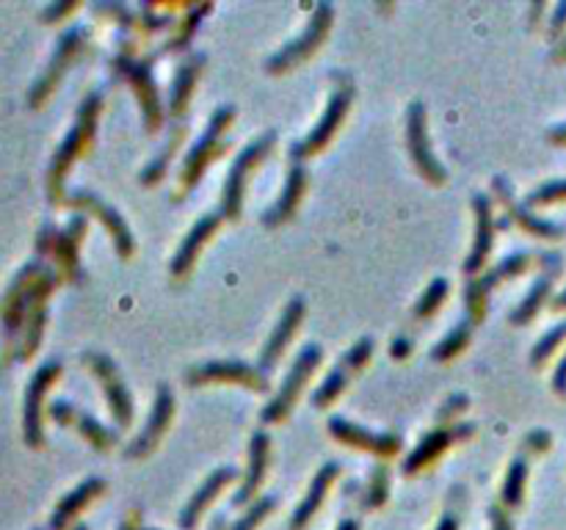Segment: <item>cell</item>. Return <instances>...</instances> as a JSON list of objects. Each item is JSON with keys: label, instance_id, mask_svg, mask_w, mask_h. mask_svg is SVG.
Wrapping results in <instances>:
<instances>
[{"label": "cell", "instance_id": "6da1fadb", "mask_svg": "<svg viewBox=\"0 0 566 530\" xmlns=\"http://www.w3.org/2000/svg\"><path fill=\"white\" fill-rule=\"evenodd\" d=\"M100 108H103V97L97 95V92L95 95L86 97L81 106V111H77L75 128L70 130V136L64 138V144H61L59 153H56L53 166H50V196H53V202H61V196H64L61 194V189H64L67 171H70V166L75 164L83 153H86V147H89L92 138H95Z\"/></svg>", "mask_w": 566, "mask_h": 530}, {"label": "cell", "instance_id": "7a4b0ae2", "mask_svg": "<svg viewBox=\"0 0 566 530\" xmlns=\"http://www.w3.org/2000/svg\"><path fill=\"white\" fill-rule=\"evenodd\" d=\"M274 144H277V133L268 130L266 136L254 138V142L249 144L241 155H238L236 164H232V169H230V177H227L225 194H221V216L225 218L241 216L243 194H246V183H249V171L268 158V153L274 149Z\"/></svg>", "mask_w": 566, "mask_h": 530}, {"label": "cell", "instance_id": "3957f363", "mask_svg": "<svg viewBox=\"0 0 566 530\" xmlns=\"http://www.w3.org/2000/svg\"><path fill=\"white\" fill-rule=\"evenodd\" d=\"M232 119H236V108L232 106L216 108V113H213L210 124H207V130H205V136L196 142V147L191 149V155L185 158V166H183L185 191H191L194 185H200L202 174H205V169L210 166V160L219 155V149L227 147L225 130L230 128Z\"/></svg>", "mask_w": 566, "mask_h": 530}, {"label": "cell", "instance_id": "277c9868", "mask_svg": "<svg viewBox=\"0 0 566 530\" xmlns=\"http://www.w3.org/2000/svg\"><path fill=\"white\" fill-rule=\"evenodd\" d=\"M332 17H335V9H332L329 3H321V7H315L313 20L308 23L304 34H301L299 39L288 41V45H285L277 56H272L266 64V70L272 72V75H279V72L293 70L299 61H304L308 56H313L315 50H318L321 41H324V36L329 34Z\"/></svg>", "mask_w": 566, "mask_h": 530}, {"label": "cell", "instance_id": "5b68a950", "mask_svg": "<svg viewBox=\"0 0 566 530\" xmlns=\"http://www.w3.org/2000/svg\"><path fill=\"white\" fill-rule=\"evenodd\" d=\"M321 346H315V342H310V346L301 348V353L296 357L293 368H290V376H285V384L282 389H279V395L274 398L272 403H268L263 412H260V418H263V423H279V420H285L290 414V409H293L296 398H299L301 387L310 382V376H313L315 368L321 365Z\"/></svg>", "mask_w": 566, "mask_h": 530}, {"label": "cell", "instance_id": "8992f818", "mask_svg": "<svg viewBox=\"0 0 566 530\" xmlns=\"http://www.w3.org/2000/svg\"><path fill=\"white\" fill-rule=\"evenodd\" d=\"M531 254L517 252L511 257H506L503 263H497L492 272H486L484 277L472 279L465 290V301H467V321L470 324H478V321L486 318V306H490V293L495 290V285H501L503 279H511L517 274L528 272L531 265Z\"/></svg>", "mask_w": 566, "mask_h": 530}, {"label": "cell", "instance_id": "52a82bcc", "mask_svg": "<svg viewBox=\"0 0 566 530\" xmlns=\"http://www.w3.org/2000/svg\"><path fill=\"white\" fill-rule=\"evenodd\" d=\"M407 147L409 155H412V164L418 166L420 174L429 180V183L439 185L445 183V169L437 158H434V149H431L429 142V130H425V108L423 103H412L409 106V117H407Z\"/></svg>", "mask_w": 566, "mask_h": 530}, {"label": "cell", "instance_id": "ba28073f", "mask_svg": "<svg viewBox=\"0 0 566 530\" xmlns=\"http://www.w3.org/2000/svg\"><path fill=\"white\" fill-rule=\"evenodd\" d=\"M351 100H354V88L351 86L337 88L335 95L329 97V106H326L324 117H321V122L315 124L313 133H310L308 138H301L299 144H293V149H290L293 160L310 158V155L321 153V149L332 142V136H335V130L340 128V122H342V117H346Z\"/></svg>", "mask_w": 566, "mask_h": 530}, {"label": "cell", "instance_id": "9c48e42d", "mask_svg": "<svg viewBox=\"0 0 566 530\" xmlns=\"http://www.w3.org/2000/svg\"><path fill=\"white\" fill-rule=\"evenodd\" d=\"M83 362H86V365L95 371V376L100 378L103 389H106L108 407H111L117 423L128 425L130 420H133V401H130V389L124 387L122 376H119V371H117V365H113L111 357L89 351V353H83Z\"/></svg>", "mask_w": 566, "mask_h": 530}, {"label": "cell", "instance_id": "30bf717a", "mask_svg": "<svg viewBox=\"0 0 566 530\" xmlns=\"http://www.w3.org/2000/svg\"><path fill=\"white\" fill-rule=\"evenodd\" d=\"M113 64H117V70L122 72L130 83H133V88H136V95H139V103H142L144 124H147L149 133H155V130L160 128V122H164V117H160L158 86H155V77H153V72H149V67L142 64V61H133L130 56H119Z\"/></svg>", "mask_w": 566, "mask_h": 530}, {"label": "cell", "instance_id": "8fae6325", "mask_svg": "<svg viewBox=\"0 0 566 530\" xmlns=\"http://www.w3.org/2000/svg\"><path fill=\"white\" fill-rule=\"evenodd\" d=\"M171 418H174V395H171V389L166 387V384H160L158 398H155V407L153 412H149L147 425H144V431L139 434V439L124 448V456H128V459H142V456H147L149 450H155L160 436H164L166 429H169Z\"/></svg>", "mask_w": 566, "mask_h": 530}, {"label": "cell", "instance_id": "7c38bea8", "mask_svg": "<svg viewBox=\"0 0 566 530\" xmlns=\"http://www.w3.org/2000/svg\"><path fill=\"white\" fill-rule=\"evenodd\" d=\"M83 39H86V34H83L81 28H72V31H67L64 36H61L59 50H56L53 61H50V70L45 72L39 81H36L34 92H31V106L36 108V106H41V103L48 100L50 92L59 86V81H61V75L67 72V67H70L72 59L77 56V50L83 48Z\"/></svg>", "mask_w": 566, "mask_h": 530}, {"label": "cell", "instance_id": "4fadbf2b", "mask_svg": "<svg viewBox=\"0 0 566 530\" xmlns=\"http://www.w3.org/2000/svg\"><path fill=\"white\" fill-rule=\"evenodd\" d=\"M207 382H232V384H246V387L257 389V393H266L268 389V378L263 376L254 368L243 365V362H205L200 368H191L189 371V384L196 387V384H207Z\"/></svg>", "mask_w": 566, "mask_h": 530}, {"label": "cell", "instance_id": "5bb4252c", "mask_svg": "<svg viewBox=\"0 0 566 530\" xmlns=\"http://www.w3.org/2000/svg\"><path fill=\"white\" fill-rule=\"evenodd\" d=\"M67 202L75 207H83V210L92 213V216L103 218V225H106V230L113 236V243H117L119 257L128 260L130 254H133V249H136V243H133V232L128 230V225L122 221V216H119L111 205H106L100 196L92 194V191H77V194H72V200H67Z\"/></svg>", "mask_w": 566, "mask_h": 530}, {"label": "cell", "instance_id": "9a60e30c", "mask_svg": "<svg viewBox=\"0 0 566 530\" xmlns=\"http://www.w3.org/2000/svg\"><path fill=\"white\" fill-rule=\"evenodd\" d=\"M59 362H48V365L36 371L34 382L28 384V401H25V439H28L31 448H39L41 439H45V431H41V401H45V393H48L50 384L59 378Z\"/></svg>", "mask_w": 566, "mask_h": 530}, {"label": "cell", "instance_id": "2e32d148", "mask_svg": "<svg viewBox=\"0 0 566 530\" xmlns=\"http://www.w3.org/2000/svg\"><path fill=\"white\" fill-rule=\"evenodd\" d=\"M329 434L337 436L346 445H354V448L371 450L376 456H396L401 450V439L393 434H371L362 425H354L351 420L332 418L329 420Z\"/></svg>", "mask_w": 566, "mask_h": 530}, {"label": "cell", "instance_id": "e0dca14e", "mask_svg": "<svg viewBox=\"0 0 566 530\" xmlns=\"http://www.w3.org/2000/svg\"><path fill=\"white\" fill-rule=\"evenodd\" d=\"M472 207H475L478 218V230H475V243H472V252L465 263V272L470 277H475L481 268L486 265L492 254V241H495V218H492V202L490 196L475 194L472 196Z\"/></svg>", "mask_w": 566, "mask_h": 530}, {"label": "cell", "instance_id": "ac0fdd59", "mask_svg": "<svg viewBox=\"0 0 566 530\" xmlns=\"http://www.w3.org/2000/svg\"><path fill=\"white\" fill-rule=\"evenodd\" d=\"M304 310H308L304 299H293L288 306H285V313H282V318H279L277 329L272 332L266 348H263V353H260V373L272 371V368L277 365V360L282 357V351L288 348V342L293 340L296 326H299L301 318H304Z\"/></svg>", "mask_w": 566, "mask_h": 530}, {"label": "cell", "instance_id": "d6986e66", "mask_svg": "<svg viewBox=\"0 0 566 530\" xmlns=\"http://www.w3.org/2000/svg\"><path fill=\"white\" fill-rule=\"evenodd\" d=\"M236 475H238L236 467H221V470L210 472V475H207V481L202 483V486H196V495L191 497L189 506H185L183 514H180V528L194 530L196 522L202 519V514L207 511V506H210V503L219 497V492L225 490L227 483H230Z\"/></svg>", "mask_w": 566, "mask_h": 530}, {"label": "cell", "instance_id": "ffe728a7", "mask_svg": "<svg viewBox=\"0 0 566 530\" xmlns=\"http://www.w3.org/2000/svg\"><path fill=\"white\" fill-rule=\"evenodd\" d=\"M472 425H456V429H437V431H431L429 436H425L423 442H420L418 448L412 450V456L407 459V465H404V472L407 475H412V472L423 470V467H429L431 461L437 459L439 454H443L445 448H448L450 442L456 439H465V436L472 434Z\"/></svg>", "mask_w": 566, "mask_h": 530}, {"label": "cell", "instance_id": "44dd1931", "mask_svg": "<svg viewBox=\"0 0 566 530\" xmlns=\"http://www.w3.org/2000/svg\"><path fill=\"white\" fill-rule=\"evenodd\" d=\"M266 470H268V434L257 431V434L252 436V445H249V472L246 478H243V486L236 492V497H232V506H249V503L254 501L260 483H263V478H266Z\"/></svg>", "mask_w": 566, "mask_h": 530}, {"label": "cell", "instance_id": "7402d4cb", "mask_svg": "<svg viewBox=\"0 0 566 530\" xmlns=\"http://www.w3.org/2000/svg\"><path fill=\"white\" fill-rule=\"evenodd\" d=\"M41 277H45V272H41L39 265H28L17 277V282L12 285L7 301H3V324H7L9 329H17L20 326V321H23L25 315V306H31V301H34V290Z\"/></svg>", "mask_w": 566, "mask_h": 530}, {"label": "cell", "instance_id": "603a6c76", "mask_svg": "<svg viewBox=\"0 0 566 530\" xmlns=\"http://www.w3.org/2000/svg\"><path fill=\"white\" fill-rule=\"evenodd\" d=\"M337 475H340V465H337V461H329V465H324L318 472H315L308 495H304V501H301L299 508H296L293 519H290V530H304V525L315 517V511L321 508V503H324L326 492H329L332 481H335Z\"/></svg>", "mask_w": 566, "mask_h": 530}, {"label": "cell", "instance_id": "cb8c5ba5", "mask_svg": "<svg viewBox=\"0 0 566 530\" xmlns=\"http://www.w3.org/2000/svg\"><path fill=\"white\" fill-rule=\"evenodd\" d=\"M50 412H53V418L59 420L61 425H77V431H81V434L86 436V442H92L97 450H108L113 442H117V434H113V431H108L106 425H100L95 418H89V414L77 412L72 403L59 401L53 403Z\"/></svg>", "mask_w": 566, "mask_h": 530}, {"label": "cell", "instance_id": "d4e9b609", "mask_svg": "<svg viewBox=\"0 0 566 530\" xmlns=\"http://www.w3.org/2000/svg\"><path fill=\"white\" fill-rule=\"evenodd\" d=\"M221 225V216H202L200 221L194 225V230L189 232V238L183 241V246H180V252L174 254V260H171V277H185V274L191 272V265L196 263V254H200V249L205 246L207 238L213 236V232L219 230Z\"/></svg>", "mask_w": 566, "mask_h": 530}, {"label": "cell", "instance_id": "484cf974", "mask_svg": "<svg viewBox=\"0 0 566 530\" xmlns=\"http://www.w3.org/2000/svg\"><path fill=\"white\" fill-rule=\"evenodd\" d=\"M495 191H497V196H501L503 207H506L508 218L517 221L519 227H526L528 232H533V236H542V238H558L561 232H564L561 227H555V225H550V221H544V218L533 216V213L528 210V205H519L511 194V185H508L503 177H495Z\"/></svg>", "mask_w": 566, "mask_h": 530}, {"label": "cell", "instance_id": "4316f807", "mask_svg": "<svg viewBox=\"0 0 566 530\" xmlns=\"http://www.w3.org/2000/svg\"><path fill=\"white\" fill-rule=\"evenodd\" d=\"M103 490H106V483H103L100 478H89V481H83L75 492H70V495L59 503L53 519H50V528L67 530V525H70L72 519L83 511V508L89 506L97 495H103Z\"/></svg>", "mask_w": 566, "mask_h": 530}, {"label": "cell", "instance_id": "83f0119b", "mask_svg": "<svg viewBox=\"0 0 566 530\" xmlns=\"http://www.w3.org/2000/svg\"><path fill=\"white\" fill-rule=\"evenodd\" d=\"M304 191H308V171L301 169V166H293L288 174V183H285L282 196H279L277 205L266 213V225L277 227L282 225V221H288V218L296 213V207H299Z\"/></svg>", "mask_w": 566, "mask_h": 530}, {"label": "cell", "instance_id": "f1b7e54d", "mask_svg": "<svg viewBox=\"0 0 566 530\" xmlns=\"http://www.w3.org/2000/svg\"><path fill=\"white\" fill-rule=\"evenodd\" d=\"M202 64L205 59L202 56H189V59L180 64L178 75H174V83H171V117H183L185 108H189L191 95H194L196 77H200Z\"/></svg>", "mask_w": 566, "mask_h": 530}, {"label": "cell", "instance_id": "f546056e", "mask_svg": "<svg viewBox=\"0 0 566 530\" xmlns=\"http://www.w3.org/2000/svg\"><path fill=\"white\" fill-rule=\"evenodd\" d=\"M558 274H561V260L553 265V268H550V272H544L542 277H539L537 282H533V288L528 290L526 299L519 301V306L511 313V318H508L514 326L528 324V321H531L533 315L539 313V306H542L544 299H547V296H550V288H553V282H555V277H558Z\"/></svg>", "mask_w": 566, "mask_h": 530}, {"label": "cell", "instance_id": "4dcf8cb0", "mask_svg": "<svg viewBox=\"0 0 566 530\" xmlns=\"http://www.w3.org/2000/svg\"><path fill=\"white\" fill-rule=\"evenodd\" d=\"M83 232H86V218L77 216L72 218V225L67 227L61 236H56V243H53L56 254H59L61 260V268H64L72 279L77 277V246H81Z\"/></svg>", "mask_w": 566, "mask_h": 530}, {"label": "cell", "instance_id": "1f68e13d", "mask_svg": "<svg viewBox=\"0 0 566 530\" xmlns=\"http://www.w3.org/2000/svg\"><path fill=\"white\" fill-rule=\"evenodd\" d=\"M526 481H528V461L526 459H514V465L508 467L506 481H503V503L506 508H517L526 495Z\"/></svg>", "mask_w": 566, "mask_h": 530}, {"label": "cell", "instance_id": "d6a6232c", "mask_svg": "<svg viewBox=\"0 0 566 530\" xmlns=\"http://www.w3.org/2000/svg\"><path fill=\"white\" fill-rule=\"evenodd\" d=\"M467 342H470V321H461V324H456L454 329H450V335L445 337V340H439L437 346L431 348V357L437 362H448L454 360L456 353L465 351Z\"/></svg>", "mask_w": 566, "mask_h": 530}, {"label": "cell", "instance_id": "836d02e7", "mask_svg": "<svg viewBox=\"0 0 566 530\" xmlns=\"http://www.w3.org/2000/svg\"><path fill=\"white\" fill-rule=\"evenodd\" d=\"M445 296H448V279H434L423 293V299L414 304V318H431L445 301Z\"/></svg>", "mask_w": 566, "mask_h": 530}, {"label": "cell", "instance_id": "e575fe53", "mask_svg": "<svg viewBox=\"0 0 566 530\" xmlns=\"http://www.w3.org/2000/svg\"><path fill=\"white\" fill-rule=\"evenodd\" d=\"M389 472L384 465H376L371 472V483H368L365 492V508H382L387 503L389 495Z\"/></svg>", "mask_w": 566, "mask_h": 530}, {"label": "cell", "instance_id": "d590c367", "mask_svg": "<svg viewBox=\"0 0 566 530\" xmlns=\"http://www.w3.org/2000/svg\"><path fill=\"white\" fill-rule=\"evenodd\" d=\"M346 384H348V371L340 365V368H337V371L329 373V378H326V382L318 387V393L313 395L315 407H318V409L329 407V403L335 401L337 395H340L342 389H346Z\"/></svg>", "mask_w": 566, "mask_h": 530}, {"label": "cell", "instance_id": "8d00e7d4", "mask_svg": "<svg viewBox=\"0 0 566 530\" xmlns=\"http://www.w3.org/2000/svg\"><path fill=\"white\" fill-rule=\"evenodd\" d=\"M183 138H185V130H183V128H178V136H171V138H169V144H166V147H164V153L158 155V160H153V164H149L147 169L142 171V183H144V185H153V183H158L160 177H164V171H166V164H169L171 153H174V149L180 147V142H183Z\"/></svg>", "mask_w": 566, "mask_h": 530}, {"label": "cell", "instance_id": "74e56055", "mask_svg": "<svg viewBox=\"0 0 566 530\" xmlns=\"http://www.w3.org/2000/svg\"><path fill=\"white\" fill-rule=\"evenodd\" d=\"M274 506H277V501H274V497H263V501L252 503V508H249V511L243 514L241 519H238L236 528H232V530H254L260 522H263V519L268 517V514L274 511Z\"/></svg>", "mask_w": 566, "mask_h": 530}, {"label": "cell", "instance_id": "f35d334b", "mask_svg": "<svg viewBox=\"0 0 566 530\" xmlns=\"http://www.w3.org/2000/svg\"><path fill=\"white\" fill-rule=\"evenodd\" d=\"M564 337H566V321L561 326H555V329L550 332V335H544L542 340L537 342V348H533V353H531V365L533 368L542 365V362L547 360L550 353H553L555 348H558V342L564 340Z\"/></svg>", "mask_w": 566, "mask_h": 530}, {"label": "cell", "instance_id": "ab89813d", "mask_svg": "<svg viewBox=\"0 0 566 530\" xmlns=\"http://www.w3.org/2000/svg\"><path fill=\"white\" fill-rule=\"evenodd\" d=\"M558 200H566V180H553V183H544L542 189H537L531 196H528L526 205L537 207V205H550V202H558Z\"/></svg>", "mask_w": 566, "mask_h": 530}, {"label": "cell", "instance_id": "60d3db41", "mask_svg": "<svg viewBox=\"0 0 566 530\" xmlns=\"http://www.w3.org/2000/svg\"><path fill=\"white\" fill-rule=\"evenodd\" d=\"M371 353H373V340L371 337H362L354 348H348L346 351V357H342V368H346L348 373L357 371V368H362L368 360H371Z\"/></svg>", "mask_w": 566, "mask_h": 530}, {"label": "cell", "instance_id": "b9f144b4", "mask_svg": "<svg viewBox=\"0 0 566 530\" xmlns=\"http://www.w3.org/2000/svg\"><path fill=\"white\" fill-rule=\"evenodd\" d=\"M207 12H210V7H202L200 12H196V9H194V12H191L189 17L183 20V28H180L178 39H171V41H169V50H183L185 45H189L191 34H194V31L200 28V17H202V14H207Z\"/></svg>", "mask_w": 566, "mask_h": 530}, {"label": "cell", "instance_id": "7bdbcfd3", "mask_svg": "<svg viewBox=\"0 0 566 530\" xmlns=\"http://www.w3.org/2000/svg\"><path fill=\"white\" fill-rule=\"evenodd\" d=\"M490 517H492V530H514V525H511V519H508L506 508L492 506Z\"/></svg>", "mask_w": 566, "mask_h": 530}, {"label": "cell", "instance_id": "ee69618b", "mask_svg": "<svg viewBox=\"0 0 566 530\" xmlns=\"http://www.w3.org/2000/svg\"><path fill=\"white\" fill-rule=\"evenodd\" d=\"M528 442V448L533 450H547L550 448V442H553V436L547 434V431H531V434L526 436Z\"/></svg>", "mask_w": 566, "mask_h": 530}, {"label": "cell", "instance_id": "f6af8a7d", "mask_svg": "<svg viewBox=\"0 0 566 530\" xmlns=\"http://www.w3.org/2000/svg\"><path fill=\"white\" fill-rule=\"evenodd\" d=\"M553 389L558 395H566V357L561 360V365L555 368V378H553Z\"/></svg>", "mask_w": 566, "mask_h": 530}, {"label": "cell", "instance_id": "bcb514c9", "mask_svg": "<svg viewBox=\"0 0 566 530\" xmlns=\"http://www.w3.org/2000/svg\"><path fill=\"white\" fill-rule=\"evenodd\" d=\"M564 25H566V3H561V7L555 9V14H553V25H550V34L558 36Z\"/></svg>", "mask_w": 566, "mask_h": 530}, {"label": "cell", "instance_id": "7dc6e473", "mask_svg": "<svg viewBox=\"0 0 566 530\" xmlns=\"http://www.w3.org/2000/svg\"><path fill=\"white\" fill-rule=\"evenodd\" d=\"M467 407V398L465 395H454V398H450V403L448 407L443 409V414H456V412H461V409Z\"/></svg>", "mask_w": 566, "mask_h": 530}, {"label": "cell", "instance_id": "c3c4849f", "mask_svg": "<svg viewBox=\"0 0 566 530\" xmlns=\"http://www.w3.org/2000/svg\"><path fill=\"white\" fill-rule=\"evenodd\" d=\"M389 351H393V357L404 360V357H407V353H409V340H407V337H398V340L393 342V348H389Z\"/></svg>", "mask_w": 566, "mask_h": 530}, {"label": "cell", "instance_id": "681fc988", "mask_svg": "<svg viewBox=\"0 0 566 530\" xmlns=\"http://www.w3.org/2000/svg\"><path fill=\"white\" fill-rule=\"evenodd\" d=\"M72 9H75V3H67V7H53V9H48V12L41 14V17L48 20H56V17H61V14H67V12H72Z\"/></svg>", "mask_w": 566, "mask_h": 530}, {"label": "cell", "instance_id": "f907efd6", "mask_svg": "<svg viewBox=\"0 0 566 530\" xmlns=\"http://www.w3.org/2000/svg\"><path fill=\"white\" fill-rule=\"evenodd\" d=\"M437 530H459V522H456V517H443L439 519V525H437Z\"/></svg>", "mask_w": 566, "mask_h": 530}, {"label": "cell", "instance_id": "816d5d0a", "mask_svg": "<svg viewBox=\"0 0 566 530\" xmlns=\"http://www.w3.org/2000/svg\"><path fill=\"white\" fill-rule=\"evenodd\" d=\"M550 142H555V144H566V128H555V130H550Z\"/></svg>", "mask_w": 566, "mask_h": 530}, {"label": "cell", "instance_id": "f5cc1de1", "mask_svg": "<svg viewBox=\"0 0 566 530\" xmlns=\"http://www.w3.org/2000/svg\"><path fill=\"white\" fill-rule=\"evenodd\" d=\"M122 530H139V514H133V517L124 519Z\"/></svg>", "mask_w": 566, "mask_h": 530}, {"label": "cell", "instance_id": "db71d44e", "mask_svg": "<svg viewBox=\"0 0 566 530\" xmlns=\"http://www.w3.org/2000/svg\"><path fill=\"white\" fill-rule=\"evenodd\" d=\"M337 530H360V522H357V519H342Z\"/></svg>", "mask_w": 566, "mask_h": 530}, {"label": "cell", "instance_id": "11a10c76", "mask_svg": "<svg viewBox=\"0 0 566 530\" xmlns=\"http://www.w3.org/2000/svg\"><path fill=\"white\" fill-rule=\"evenodd\" d=\"M555 306H558V310H566V290L558 296V299H555Z\"/></svg>", "mask_w": 566, "mask_h": 530}, {"label": "cell", "instance_id": "9f6ffc18", "mask_svg": "<svg viewBox=\"0 0 566 530\" xmlns=\"http://www.w3.org/2000/svg\"><path fill=\"white\" fill-rule=\"evenodd\" d=\"M227 528V522H225V519H216V522H213V530H225Z\"/></svg>", "mask_w": 566, "mask_h": 530}, {"label": "cell", "instance_id": "6f0895ef", "mask_svg": "<svg viewBox=\"0 0 566 530\" xmlns=\"http://www.w3.org/2000/svg\"><path fill=\"white\" fill-rule=\"evenodd\" d=\"M564 56H566V48H564V50H561V53H558V56H555V59H564Z\"/></svg>", "mask_w": 566, "mask_h": 530}, {"label": "cell", "instance_id": "680465c9", "mask_svg": "<svg viewBox=\"0 0 566 530\" xmlns=\"http://www.w3.org/2000/svg\"><path fill=\"white\" fill-rule=\"evenodd\" d=\"M75 530H89V528H86V525H77V528Z\"/></svg>", "mask_w": 566, "mask_h": 530}, {"label": "cell", "instance_id": "91938a15", "mask_svg": "<svg viewBox=\"0 0 566 530\" xmlns=\"http://www.w3.org/2000/svg\"><path fill=\"white\" fill-rule=\"evenodd\" d=\"M153 530H155V528H153Z\"/></svg>", "mask_w": 566, "mask_h": 530}]
</instances>
